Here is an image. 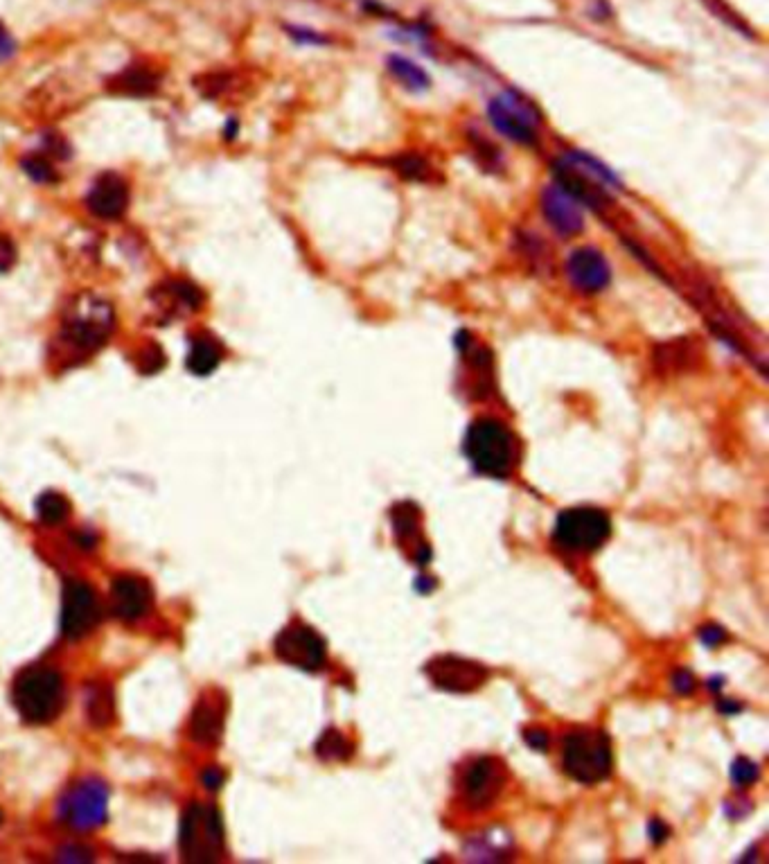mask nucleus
<instances>
[{"label": "nucleus", "mask_w": 769, "mask_h": 864, "mask_svg": "<svg viewBox=\"0 0 769 864\" xmlns=\"http://www.w3.org/2000/svg\"><path fill=\"white\" fill-rule=\"evenodd\" d=\"M508 772L497 756H479L465 767L461 779L463 804L470 810H485L499 799Z\"/></svg>", "instance_id": "9b49d317"}, {"label": "nucleus", "mask_w": 769, "mask_h": 864, "mask_svg": "<svg viewBox=\"0 0 769 864\" xmlns=\"http://www.w3.org/2000/svg\"><path fill=\"white\" fill-rule=\"evenodd\" d=\"M316 756L323 761H346L352 756L350 740L339 729H325L316 743Z\"/></svg>", "instance_id": "b1692460"}, {"label": "nucleus", "mask_w": 769, "mask_h": 864, "mask_svg": "<svg viewBox=\"0 0 769 864\" xmlns=\"http://www.w3.org/2000/svg\"><path fill=\"white\" fill-rule=\"evenodd\" d=\"M100 621V603L93 587L79 580H70L64 587V601H61V632L70 641L84 639Z\"/></svg>", "instance_id": "4468645a"}, {"label": "nucleus", "mask_w": 769, "mask_h": 864, "mask_svg": "<svg viewBox=\"0 0 769 864\" xmlns=\"http://www.w3.org/2000/svg\"><path fill=\"white\" fill-rule=\"evenodd\" d=\"M564 276L576 294L598 296L612 285V264L596 246H580L567 255Z\"/></svg>", "instance_id": "ddd939ff"}, {"label": "nucleus", "mask_w": 769, "mask_h": 864, "mask_svg": "<svg viewBox=\"0 0 769 864\" xmlns=\"http://www.w3.org/2000/svg\"><path fill=\"white\" fill-rule=\"evenodd\" d=\"M14 704L30 725H46L64 707V677L57 670L34 666L14 682Z\"/></svg>", "instance_id": "20e7f679"}, {"label": "nucleus", "mask_w": 769, "mask_h": 864, "mask_svg": "<svg viewBox=\"0 0 769 864\" xmlns=\"http://www.w3.org/2000/svg\"><path fill=\"white\" fill-rule=\"evenodd\" d=\"M612 533V519L600 508L578 506L562 510L555 519L553 540L569 553H591L600 549Z\"/></svg>", "instance_id": "0eeeda50"}, {"label": "nucleus", "mask_w": 769, "mask_h": 864, "mask_svg": "<svg viewBox=\"0 0 769 864\" xmlns=\"http://www.w3.org/2000/svg\"><path fill=\"white\" fill-rule=\"evenodd\" d=\"M149 605H152V587H149V583H145L143 578L129 576V573L113 578L111 607L120 621L134 623L143 619Z\"/></svg>", "instance_id": "f3484780"}, {"label": "nucleus", "mask_w": 769, "mask_h": 864, "mask_svg": "<svg viewBox=\"0 0 769 864\" xmlns=\"http://www.w3.org/2000/svg\"><path fill=\"white\" fill-rule=\"evenodd\" d=\"M760 777V770L754 761H749L745 756H738L736 761L731 765V781L736 783L738 788H747L751 783H756Z\"/></svg>", "instance_id": "c756f323"}, {"label": "nucleus", "mask_w": 769, "mask_h": 864, "mask_svg": "<svg viewBox=\"0 0 769 864\" xmlns=\"http://www.w3.org/2000/svg\"><path fill=\"white\" fill-rule=\"evenodd\" d=\"M106 808H109V790L102 781L86 779L61 795L57 815L61 822L84 833L106 822Z\"/></svg>", "instance_id": "6e6552de"}, {"label": "nucleus", "mask_w": 769, "mask_h": 864, "mask_svg": "<svg viewBox=\"0 0 769 864\" xmlns=\"http://www.w3.org/2000/svg\"><path fill=\"white\" fill-rule=\"evenodd\" d=\"M140 364H143V368L140 370H143L145 375L158 373V370L165 366V355L158 346H149V350H145L143 357H140Z\"/></svg>", "instance_id": "2f4dec72"}, {"label": "nucleus", "mask_w": 769, "mask_h": 864, "mask_svg": "<svg viewBox=\"0 0 769 864\" xmlns=\"http://www.w3.org/2000/svg\"><path fill=\"white\" fill-rule=\"evenodd\" d=\"M463 454L479 474L508 479L517 465V438L506 422L479 418L465 431Z\"/></svg>", "instance_id": "f03ea898"}, {"label": "nucleus", "mask_w": 769, "mask_h": 864, "mask_svg": "<svg viewBox=\"0 0 769 864\" xmlns=\"http://www.w3.org/2000/svg\"><path fill=\"white\" fill-rule=\"evenodd\" d=\"M0 819H3V813H0Z\"/></svg>", "instance_id": "79ce46f5"}, {"label": "nucleus", "mask_w": 769, "mask_h": 864, "mask_svg": "<svg viewBox=\"0 0 769 864\" xmlns=\"http://www.w3.org/2000/svg\"><path fill=\"white\" fill-rule=\"evenodd\" d=\"M650 837H652V842H654V844L666 842V837H668V826H666L664 822H659V819H652V822H650Z\"/></svg>", "instance_id": "ea45409f"}, {"label": "nucleus", "mask_w": 769, "mask_h": 864, "mask_svg": "<svg viewBox=\"0 0 769 864\" xmlns=\"http://www.w3.org/2000/svg\"><path fill=\"white\" fill-rule=\"evenodd\" d=\"M539 208H542V217L548 228L562 240H571L585 231V210L560 185H546L539 195Z\"/></svg>", "instance_id": "2eb2a0df"}, {"label": "nucleus", "mask_w": 769, "mask_h": 864, "mask_svg": "<svg viewBox=\"0 0 769 864\" xmlns=\"http://www.w3.org/2000/svg\"><path fill=\"white\" fill-rule=\"evenodd\" d=\"M21 167H23V172L28 174L34 183L52 185V183L59 181V172L55 170V165H52V161H50L48 156H43L39 152L23 156L21 158Z\"/></svg>", "instance_id": "bb28decb"}, {"label": "nucleus", "mask_w": 769, "mask_h": 864, "mask_svg": "<svg viewBox=\"0 0 769 864\" xmlns=\"http://www.w3.org/2000/svg\"><path fill=\"white\" fill-rule=\"evenodd\" d=\"M59 862H93V853H88L82 846H64L57 853Z\"/></svg>", "instance_id": "e433bc0d"}, {"label": "nucleus", "mask_w": 769, "mask_h": 864, "mask_svg": "<svg viewBox=\"0 0 769 864\" xmlns=\"http://www.w3.org/2000/svg\"><path fill=\"white\" fill-rule=\"evenodd\" d=\"M222 357H224L222 343L208 332H199L190 339V350H188V357H185V366H188L192 375L208 377L215 373L219 364H222Z\"/></svg>", "instance_id": "6ab92c4d"}, {"label": "nucleus", "mask_w": 769, "mask_h": 864, "mask_svg": "<svg viewBox=\"0 0 769 864\" xmlns=\"http://www.w3.org/2000/svg\"><path fill=\"white\" fill-rule=\"evenodd\" d=\"M386 68L388 73L397 79V84H402L406 91L424 93L431 88V77L418 61H413L404 55H388Z\"/></svg>", "instance_id": "412c9836"}, {"label": "nucleus", "mask_w": 769, "mask_h": 864, "mask_svg": "<svg viewBox=\"0 0 769 864\" xmlns=\"http://www.w3.org/2000/svg\"><path fill=\"white\" fill-rule=\"evenodd\" d=\"M113 332V312L109 305L88 307L86 312H73L61 325V343L77 355H93L109 341Z\"/></svg>", "instance_id": "9d476101"}, {"label": "nucleus", "mask_w": 769, "mask_h": 864, "mask_svg": "<svg viewBox=\"0 0 769 864\" xmlns=\"http://www.w3.org/2000/svg\"><path fill=\"white\" fill-rule=\"evenodd\" d=\"M86 711H88V718H91V722H95V725H109L113 718L111 691L104 689V686H88Z\"/></svg>", "instance_id": "a878e982"}, {"label": "nucleus", "mask_w": 769, "mask_h": 864, "mask_svg": "<svg viewBox=\"0 0 769 864\" xmlns=\"http://www.w3.org/2000/svg\"><path fill=\"white\" fill-rule=\"evenodd\" d=\"M201 783L208 790H219L224 786V772L219 770V767H208V770H203L201 774Z\"/></svg>", "instance_id": "58836bf2"}, {"label": "nucleus", "mask_w": 769, "mask_h": 864, "mask_svg": "<svg viewBox=\"0 0 769 864\" xmlns=\"http://www.w3.org/2000/svg\"><path fill=\"white\" fill-rule=\"evenodd\" d=\"M226 127H228V129H226V138H233V136H235V131H237V122L231 120V122H228Z\"/></svg>", "instance_id": "a19ab883"}, {"label": "nucleus", "mask_w": 769, "mask_h": 864, "mask_svg": "<svg viewBox=\"0 0 769 864\" xmlns=\"http://www.w3.org/2000/svg\"><path fill=\"white\" fill-rule=\"evenodd\" d=\"M224 713L208 702H199L190 720V734L197 743H217L222 736Z\"/></svg>", "instance_id": "5701e85b"}, {"label": "nucleus", "mask_w": 769, "mask_h": 864, "mask_svg": "<svg viewBox=\"0 0 769 864\" xmlns=\"http://www.w3.org/2000/svg\"><path fill=\"white\" fill-rule=\"evenodd\" d=\"M37 515L43 524L57 526L64 524L70 515V504L64 495L59 492H43L37 499Z\"/></svg>", "instance_id": "393cba45"}, {"label": "nucleus", "mask_w": 769, "mask_h": 864, "mask_svg": "<svg viewBox=\"0 0 769 864\" xmlns=\"http://www.w3.org/2000/svg\"><path fill=\"white\" fill-rule=\"evenodd\" d=\"M280 661L305 673H318L327 661V643L314 628L305 623H289L273 643Z\"/></svg>", "instance_id": "1a4fd4ad"}, {"label": "nucleus", "mask_w": 769, "mask_h": 864, "mask_svg": "<svg viewBox=\"0 0 769 864\" xmlns=\"http://www.w3.org/2000/svg\"><path fill=\"white\" fill-rule=\"evenodd\" d=\"M109 88L113 93L129 95V98H147V95L156 93L158 75L147 66H129L111 79Z\"/></svg>", "instance_id": "aec40b11"}, {"label": "nucleus", "mask_w": 769, "mask_h": 864, "mask_svg": "<svg viewBox=\"0 0 769 864\" xmlns=\"http://www.w3.org/2000/svg\"><path fill=\"white\" fill-rule=\"evenodd\" d=\"M551 172L555 185H560L582 208L594 210V213H600L612 201L614 190L623 188L612 167L582 149H567L555 158Z\"/></svg>", "instance_id": "f257e3e1"}, {"label": "nucleus", "mask_w": 769, "mask_h": 864, "mask_svg": "<svg viewBox=\"0 0 769 864\" xmlns=\"http://www.w3.org/2000/svg\"><path fill=\"white\" fill-rule=\"evenodd\" d=\"M16 50H19V43H16L14 34L7 30L5 23H0V64H7V61L14 59Z\"/></svg>", "instance_id": "72a5a7b5"}, {"label": "nucleus", "mask_w": 769, "mask_h": 864, "mask_svg": "<svg viewBox=\"0 0 769 864\" xmlns=\"http://www.w3.org/2000/svg\"><path fill=\"white\" fill-rule=\"evenodd\" d=\"M424 675L438 691L474 693L490 680V670L483 664L458 655H438L424 664Z\"/></svg>", "instance_id": "f8f14e48"}, {"label": "nucleus", "mask_w": 769, "mask_h": 864, "mask_svg": "<svg viewBox=\"0 0 769 864\" xmlns=\"http://www.w3.org/2000/svg\"><path fill=\"white\" fill-rule=\"evenodd\" d=\"M488 120L503 138L521 147H537L542 134V113L517 88H506L488 102Z\"/></svg>", "instance_id": "39448f33"}, {"label": "nucleus", "mask_w": 769, "mask_h": 864, "mask_svg": "<svg viewBox=\"0 0 769 864\" xmlns=\"http://www.w3.org/2000/svg\"><path fill=\"white\" fill-rule=\"evenodd\" d=\"M181 855L185 862H217L224 851V824L215 806L192 804L181 817Z\"/></svg>", "instance_id": "423d86ee"}, {"label": "nucleus", "mask_w": 769, "mask_h": 864, "mask_svg": "<svg viewBox=\"0 0 769 864\" xmlns=\"http://www.w3.org/2000/svg\"><path fill=\"white\" fill-rule=\"evenodd\" d=\"M285 30L289 34L291 41L300 43V46H330V39L325 37V34L316 32L312 28H305V25H285Z\"/></svg>", "instance_id": "7c9ffc66"}, {"label": "nucleus", "mask_w": 769, "mask_h": 864, "mask_svg": "<svg viewBox=\"0 0 769 864\" xmlns=\"http://www.w3.org/2000/svg\"><path fill=\"white\" fill-rule=\"evenodd\" d=\"M391 165L395 167L397 174H400L404 181H424V179H429V163L424 161V158L418 156V154H402V156H397V158H393Z\"/></svg>", "instance_id": "cd10ccee"}, {"label": "nucleus", "mask_w": 769, "mask_h": 864, "mask_svg": "<svg viewBox=\"0 0 769 864\" xmlns=\"http://www.w3.org/2000/svg\"><path fill=\"white\" fill-rule=\"evenodd\" d=\"M695 686H697V682H695V677H693L691 670H686V668H677L675 670V673H673V689L679 695H691L695 691Z\"/></svg>", "instance_id": "f704fd0d"}, {"label": "nucleus", "mask_w": 769, "mask_h": 864, "mask_svg": "<svg viewBox=\"0 0 769 864\" xmlns=\"http://www.w3.org/2000/svg\"><path fill=\"white\" fill-rule=\"evenodd\" d=\"M517 240H519L517 251L524 255L530 264H535V269L542 267L546 262V244L539 240L535 233H521V231L517 233Z\"/></svg>", "instance_id": "c85d7f7f"}, {"label": "nucleus", "mask_w": 769, "mask_h": 864, "mask_svg": "<svg viewBox=\"0 0 769 864\" xmlns=\"http://www.w3.org/2000/svg\"><path fill=\"white\" fill-rule=\"evenodd\" d=\"M16 258H19V253H16L14 242L7 235L0 233V273L10 271L16 264Z\"/></svg>", "instance_id": "473e14b6"}, {"label": "nucleus", "mask_w": 769, "mask_h": 864, "mask_svg": "<svg viewBox=\"0 0 769 864\" xmlns=\"http://www.w3.org/2000/svg\"><path fill=\"white\" fill-rule=\"evenodd\" d=\"M524 740H526L528 747L535 749V752H546L548 745H551V738H548L546 731L539 729V727L526 729L524 731Z\"/></svg>", "instance_id": "c9c22d12"}, {"label": "nucleus", "mask_w": 769, "mask_h": 864, "mask_svg": "<svg viewBox=\"0 0 769 864\" xmlns=\"http://www.w3.org/2000/svg\"><path fill=\"white\" fill-rule=\"evenodd\" d=\"M129 208V185L118 174H102L86 195V210L102 222H118Z\"/></svg>", "instance_id": "dca6fc26"}, {"label": "nucleus", "mask_w": 769, "mask_h": 864, "mask_svg": "<svg viewBox=\"0 0 769 864\" xmlns=\"http://www.w3.org/2000/svg\"><path fill=\"white\" fill-rule=\"evenodd\" d=\"M614 765L609 736L600 729H576L562 740V767L573 781L596 786L609 779Z\"/></svg>", "instance_id": "7ed1b4c3"}, {"label": "nucleus", "mask_w": 769, "mask_h": 864, "mask_svg": "<svg viewBox=\"0 0 769 864\" xmlns=\"http://www.w3.org/2000/svg\"><path fill=\"white\" fill-rule=\"evenodd\" d=\"M700 639L706 643V646H720V643H724L729 637L720 625H704L700 630Z\"/></svg>", "instance_id": "4c0bfd02"}, {"label": "nucleus", "mask_w": 769, "mask_h": 864, "mask_svg": "<svg viewBox=\"0 0 769 864\" xmlns=\"http://www.w3.org/2000/svg\"><path fill=\"white\" fill-rule=\"evenodd\" d=\"M391 522H393V531L397 542L402 546H409V555L415 564H424L431 562V546L429 542L424 540L422 535V513L418 504H413V501H402V504H395L391 508Z\"/></svg>", "instance_id": "a211bd4d"}, {"label": "nucleus", "mask_w": 769, "mask_h": 864, "mask_svg": "<svg viewBox=\"0 0 769 864\" xmlns=\"http://www.w3.org/2000/svg\"><path fill=\"white\" fill-rule=\"evenodd\" d=\"M697 359L695 348L691 346V341L688 339H675V341H666L657 346L654 350V366H657L659 375L664 373H679V370H684L688 364H693Z\"/></svg>", "instance_id": "4be33fe9"}]
</instances>
